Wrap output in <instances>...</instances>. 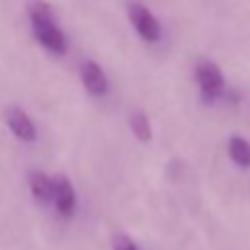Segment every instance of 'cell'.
<instances>
[{"label": "cell", "instance_id": "cell-1", "mask_svg": "<svg viewBox=\"0 0 250 250\" xmlns=\"http://www.w3.org/2000/svg\"><path fill=\"white\" fill-rule=\"evenodd\" d=\"M27 14H29L31 31L37 43H41L53 55H59V57L64 55L68 51V41H66L64 31L59 27L55 20L51 4L45 0H33L27 6Z\"/></svg>", "mask_w": 250, "mask_h": 250}, {"label": "cell", "instance_id": "cell-2", "mask_svg": "<svg viewBox=\"0 0 250 250\" xmlns=\"http://www.w3.org/2000/svg\"><path fill=\"white\" fill-rule=\"evenodd\" d=\"M195 80L199 86V96L205 104H215L225 96V76L213 61H199L195 64Z\"/></svg>", "mask_w": 250, "mask_h": 250}, {"label": "cell", "instance_id": "cell-3", "mask_svg": "<svg viewBox=\"0 0 250 250\" xmlns=\"http://www.w3.org/2000/svg\"><path fill=\"white\" fill-rule=\"evenodd\" d=\"M127 16L135 31L145 43H158L162 37V27L158 18L141 2H129L127 6Z\"/></svg>", "mask_w": 250, "mask_h": 250}, {"label": "cell", "instance_id": "cell-4", "mask_svg": "<svg viewBox=\"0 0 250 250\" xmlns=\"http://www.w3.org/2000/svg\"><path fill=\"white\" fill-rule=\"evenodd\" d=\"M4 121L16 139H20L23 143H35L37 141L35 123L29 117V113L25 109H21L20 105H8L4 109Z\"/></svg>", "mask_w": 250, "mask_h": 250}, {"label": "cell", "instance_id": "cell-5", "mask_svg": "<svg viewBox=\"0 0 250 250\" xmlns=\"http://www.w3.org/2000/svg\"><path fill=\"white\" fill-rule=\"evenodd\" d=\"M53 205L62 219H70L76 211V191L64 174L53 176Z\"/></svg>", "mask_w": 250, "mask_h": 250}, {"label": "cell", "instance_id": "cell-6", "mask_svg": "<svg viewBox=\"0 0 250 250\" xmlns=\"http://www.w3.org/2000/svg\"><path fill=\"white\" fill-rule=\"evenodd\" d=\"M80 80H82L86 92L92 94L94 98H104L109 90V80H107L104 68L96 61H86L80 66Z\"/></svg>", "mask_w": 250, "mask_h": 250}, {"label": "cell", "instance_id": "cell-7", "mask_svg": "<svg viewBox=\"0 0 250 250\" xmlns=\"http://www.w3.org/2000/svg\"><path fill=\"white\" fill-rule=\"evenodd\" d=\"M29 189L35 201L39 203H53V178H49L43 170L29 172Z\"/></svg>", "mask_w": 250, "mask_h": 250}, {"label": "cell", "instance_id": "cell-8", "mask_svg": "<svg viewBox=\"0 0 250 250\" xmlns=\"http://www.w3.org/2000/svg\"><path fill=\"white\" fill-rule=\"evenodd\" d=\"M227 150H229V156L230 160L240 166V168H250V143L240 137V135H232L229 139V145H227Z\"/></svg>", "mask_w": 250, "mask_h": 250}, {"label": "cell", "instance_id": "cell-9", "mask_svg": "<svg viewBox=\"0 0 250 250\" xmlns=\"http://www.w3.org/2000/svg\"><path fill=\"white\" fill-rule=\"evenodd\" d=\"M129 127L135 135L137 141L141 143H148L152 139V129H150V121L146 117V113L143 111H135L131 113V119H129Z\"/></svg>", "mask_w": 250, "mask_h": 250}, {"label": "cell", "instance_id": "cell-10", "mask_svg": "<svg viewBox=\"0 0 250 250\" xmlns=\"http://www.w3.org/2000/svg\"><path fill=\"white\" fill-rule=\"evenodd\" d=\"M111 248H113V250H139V246L133 242V238L127 236V234H123V232L113 234V238H111Z\"/></svg>", "mask_w": 250, "mask_h": 250}]
</instances>
